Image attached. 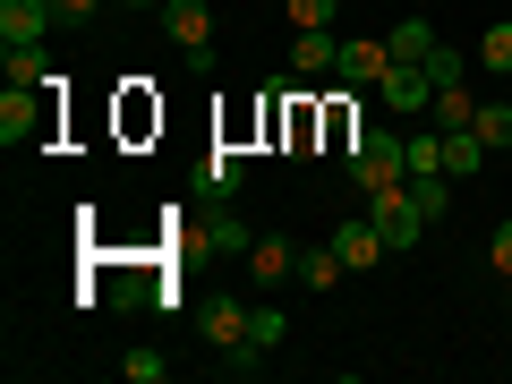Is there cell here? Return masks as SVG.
Here are the masks:
<instances>
[{
  "label": "cell",
  "instance_id": "30bf717a",
  "mask_svg": "<svg viewBox=\"0 0 512 384\" xmlns=\"http://www.w3.org/2000/svg\"><path fill=\"white\" fill-rule=\"evenodd\" d=\"M393 69V43H342V60H333V77H350V86H376V77Z\"/></svg>",
  "mask_w": 512,
  "mask_h": 384
},
{
  "label": "cell",
  "instance_id": "9c48e42d",
  "mask_svg": "<svg viewBox=\"0 0 512 384\" xmlns=\"http://www.w3.org/2000/svg\"><path fill=\"white\" fill-rule=\"evenodd\" d=\"M333 256H342L350 274H367V265H384L393 248H384V231H376V222H342V231H333Z\"/></svg>",
  "mask_w": 512,
  "mask_h": 384
},
{
  "label": "cell",
  "instance_id": "5b68a950",
  "mask_svg": "<svg viewBox=\"0 0 512 384\" xmlns=\"http://www.w3.org/2000/svg\"><path fill=\"white\" fill-rule=\"evenodd\" d=\"M248 308H256V299H239V291L205 299V308H197V333H205L214 350H239V342H248Z\"/></svg>",
  "mask_w": 512,
  "mask_h": 384
},
{
  "label": "cell",
  "instance_id": "603a6c76",
  "mask_svg": "<svg viewBox=\"0 0 512 384\" xmlns=\"http://www.w3.org/2000/svg\"><path fill=\"white\" fill-rule=\"evenodd\" d=\"M487 265H495V282H512V222H495V239H487Z\"/></svg>",
  "mask_w": 512,
  "mask_h": 384
},
{
  "label": "cell",
  "instance_id": "484cf974",
  "mask_svg": "<svg viewBox=\"0 0 512 384\" xmlns=\"http://www.w3.org/2000/svg\"><path fill=\"white\" fill-rule=\"evenodd\" d=\"M120 9H163V0H120Z\"/></svg>",
  "mask_w": 512,
  "mask_h": 384
},
{
  "label": "cell",
  "instance_id": "2e32d148",
  "mask_svg": "<svg viewBox=\"0 0 512 384\" xmlns=\"http://www.w3.org/2000/svg\"><path fill=\"white\" fill-rule=\"evenodd\" d=\"M478 163H487V137H478V128H444V171H453V180H470Z\"/></svg>",
  "mask_w": 512,
  "mask_h": 384
},
{
  "label": "cell",
  "instance_id": "9a60e30c",
  "mask_svg": "<svg viewBox=\"0 0 512 384\" xmlns=\"http://www.w3.org/2000/svg\"><path fill=\"white\" fill-rule=\"evenodd\" d=\"M0 77H9V86H52V60H43V43H9Z\"/></svg>",
  "mask_w": 512,
  "mask_h": 384
},
{
  "label": "cell",
  "instance_id": "7a4b0ae2",
  "mask_svg": "<svg viewBox=\"0 0 512 384\" xmlns=\"http://www.w3.org/2000/svg\"><path fill=\"white\" fill-rule=\"evenodd\" d=\"M367 222L384 231V248H393V256L419 248V231H427V214H419V197H410V180H402V188H376V197H367Z\"/></svg>",
  "mask_w": 512,
  "mask_h": 384
},
{
  "label": "cell",
  "instance_id": "6da1fadb",
  "mask_svg": "<svg viewBox=\"0 0 512 384\" xmlns=\"http://www.w3.org/2000/svg\"><path fill=\"white\" fill-rule=\"evenodd\" d=\"M342 163H350V180H359V197L402 188V180H410V137H393V128H359Z\"/></svg>",
  "mask_w": 512,
  "mask_h": 384
},
{
  "label": "cell",
  "instance_id": "7c38bea8",
  "mask_svg": "<svg viewBox=\"0 0 512 384\" xmlns=\"http://www.w3.org/2000/svg\"><path fill=\"white\" fill-rule=\"evenodd\" d=\"M239 180H248V163H239V146H214V154L197 163V188H205V197H239Z\"/></svg>",
  "mask_w": 512,
  "mask_h": 384
},
{
  "label": "cell",
  "instance_id": "cb8c5ba5",
  "mask_svg": "<svg viewBox=\"0 0 512 384\" xmlns=\"http://www.w3.org/2000/svg\"><path fill=\"white\" fill-rule=\"evenodd\" d=\"M248 239H256V231H248V222H231V214H222V222H214V248H231V256H248Z\"/></svg>",
  "mask_w": 512,
  "mask_h": 384
},
{
  "label": "cell",
  "instance_id": "d4e9b609",
  "mask_svg": "<svg viewBox=\"0 0 512 384\" xmlns=\"http://www.w3.org/2000/svg\"><path fill=\"white\" fill-rule=\"evenodd\" d=\"M52 9H60V18H77V26H86V18H103L111 0H52Z\"/></svg>",
  "mask_w": 512,
  "mask_h": 384
},
{
  "label": "cell",
  "instance_id": "3957f363",
  "mask_svg": "<svg viewBox=\"0 0 512 384\" xmlns=\"http://www.w3.org/2000/svg\"><path fill=\"white\" fill-rule=\"evenodd\" d=\"M52 137V111H43V86H9L0 94V146H43Z\"/></svg>",
  "mask_w": 512,
  "mask_h": 384
},
{
  "label": "cell",
  "instance_id": "7402d4cb",
  "mask_svg": "<svg viewBox=\"0 0 512 384\" xmlns=\"http://www.w3.org/2000/svg\"><path fill=\"white\" fill-rule=\"evenodd\" d=\"M333 18H342V0H291V35L299 26H333Z\"/></svg>",
  "mask_w": 512,
  "mask_h": 384
},
{
  "label": "cell",
  "instance_id": "8992f818",
  "mask_svg": "<svg viewBox=\"0 0 512 384\" xmlns=\"http://www.w3.org/2000/svg\"><path fill=\"white\" fill-rule=\"evenodd\" d=\"M52 26H60L52 0H0V52H9V43H43Z\"/></svg>",
  "mask_w": 512,
  "mask_h": 384
},
{
  "label": "cell",
  "instance_id": "44dd1931",
  "mask_svg": "<svg viewBox=\"0 0 512 384\" xmlns=\"http://www.w3.org/2000/svg\"><path fill=\"white\" fill-rule=\"evenodd\" d=\"M120 376H128V384H163V376H171V359H163V350H128Z\"/></svg>",
  "mask_w": 512,
  "mask_h": 384
},
{
  "label": "cell",
  "instance_id": "8fae6325",
  "mask_svg": "<svg viewBox=\"0 0 512 384\" xmlns=\"http://www.w3.org/2000/svg\"><path fill=\"white\" fill-rule=\"evenodd\" d=\"M291 60H299V77H333V60H342V43H333V26H299Z\"/></svg>",
  "mask_w": 512,
  "mask_h": 384
},
{
  "label": "cell",
  "instance_id": "52a82bcc",
  "mask_svg": "<svg viewBox=\"0 0 512 384\" xmlns=\"http://www.w3.org/2000/svg\"><path fill=\"white\" fill-rule=\"evenodd\" d=\"M154 18H163V35L180 43V52H205V43H214V9H205V0H163Z\"/></svg>",
  "mask_w": 512,
  "mask_h": 384
},
{
  "label": "cell",
  "instance_id": "5bb4252c",
  "mask_svg": "<svg viewBox=\"0 0 512 384\" xmlns=\"http://www.w3.org/2000/svg\"><path fill=\"white\" fill-rule=\"evenodd\" d=\"M384 43H393V60H419V69H427V60H436V26H427V18H402V26H393V35H384Z\"/></svg>",
  "mask_w": 512,
  "mask_h": 384
},
{
  "label": "cell",
  "instance_id": "ffe728a7",
  "mask_svg": "<svg viewBox=\"0 0 512 384\" xmlns=\"http://www.w3.org/2000/svg\"><path fill=\"white\" fill-rule=\"evenodd\" d=\"M478 60H487L495 77H512V18H495L487 35H478Z\"/></svg>",
  "mask_w": 512,
  "mask_h": 384
},
{
  "label": "cell",
  "instance_id": "ac0fdd59",
  "mask_svg": "<svg viewBox=\"0 0 512 384\" xmlns=\"http://www.w3.org/2000/svg\"><path fill=\"white\" fill-rule=\"evenodd\" d=\"M282 333H291V316H282L274 299H256V308H248V342L256 350H282Z\"/></svg>",
  "mask_w": 512,
  "mask_h": 384
},
{
  "label": "cell",
  "instance_id": "d6986e66",
  "mask_svg": "<svg viewBox=\"0 0 512 384\" xmlns=\"http://www.w3.org/2000/svg\"><path fill=\"white\" fill-rule=\"evenodd\" d=\"M470 128L487 137V154H504V146H512V103H478V120H470Z\"/></svg>",
  "mask_w": 512,
  "mask_h": 384
},
{
  "label": "cell",
  "instance_id": "4fadbf2b",
  "mask_svg": "<svg viewBox=\"0 0 512 384\" xmlns=\"http://www.w3.org/2000/svg\"><path fill=\"white\" fill-rule=\"evenodd\" d=\"M299 282H308V291H342V282H350V265L333 256V239H325V248H299Z\"/></svg>",
  "mask_w": 512,
  "mask_h": 384
},
{
  "label": "cell",
  "instance_id": "e0dca14e",
  "mask_svg": "<svg viewBox=\"0 0 512 384\" xmlns=\"http://www.w3.org/2000/svg\"><path fill=\"white\" fill-rule=\"evenodd\" d=\"M427 111H436V128H470L478 120V94L453 77V86H436V103H427Z\"/></svg>",
  "mask_w": 512,
  "mask_h": 384
},
{
  "label": "cell",
  "instance_id": "277c9868",
  "mask_svg": "<svg viewBox=\"0 0 512 384\" xmlns=\"http://www.w3.org/2000/svg\"><path fill=\"white\" fill-rule=\"evenodd\" d=\"M248 282H256V291H282V282H299V248H291V231H256V239H248Z\"/></svg>",
  "mask_w": 512,
  "mask_h": 384
},
{
  "label": "cell",
  "instance_id": "ba28073f",
  "mask_svg": "<svg viewBox=\"0 0 512 384\" xmlns=\"http://www.w3.org/2000/svg\"><path fill=\"white\" fill-rule=\"evenodd\" d=\"M376 94H384L393 111H427V103H436V77H427L419 60H393V69L376 77Z\"/></svg>",
  "mask_w": 512,
  "mask_h": 384
}]
</instances>
